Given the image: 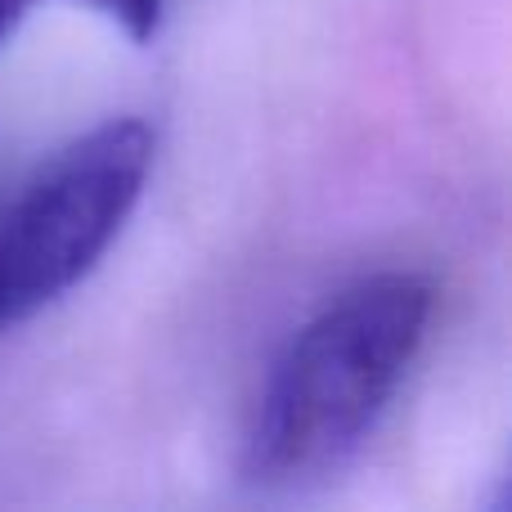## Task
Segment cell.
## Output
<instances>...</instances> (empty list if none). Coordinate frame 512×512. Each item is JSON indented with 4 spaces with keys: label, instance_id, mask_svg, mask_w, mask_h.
Returning <instances> with one entry per match:
<instances>
[{
    "label": "cell",
    "instance_id": "3957f363",
    "mask_svg": "<svg viewBox=\"0 0 512 512\" xmlns=\"http://www.w3.org/2000/svg\"><path fill=\"white\" fill-rule=\"evenodd\" d=\"M86 5H95L99 14H108L131 41H149L162 23L167 0H86Z\"/></svg>",
    "mask_w": 512,
    "mask_h": 512
},
{
    "label": "cell",
    "instance_id": "7a4b0ae2",
    "mask_svg": "<svg viewBox=\"0 0 512 512\" xmlns=\"http://www.w3.org/2000/svg\"><path fill=\"white\" fill-rule=\"evenodd\" d=\"M149 167L153 131L140 117H113L27 176L0 180V333L95 270L140 203Z\"/></svg>",
    "mask_w": 512,
    "mask_h": 512
},
{
    "label": "cell",
    "instance_id": "6da1fadb",
    "mask_svg": "<svg viewBox=\"0 0 512 512\" xmlns=\"http://www.w3.org/2000/svg\"><path fill=\"white\" fill-rule=\"evenodd\" d=\"M436 288L414 270L351 283L279 351L248 427V477L310 486L360 454L414 369Z\"/></svg>",
    "mask_w": 512,
    "mask_h": 512
},
{
    "label": "cell",
    "instance_id": "277c9868",
    "mask_svg": "<svg viewBox=\"0 0 512 512\" xmlns=\"http://www.w3.org/2000/svg\"><path fill=\"white\" fill-rule=\"evenodd\" d=\"M27 5H32V0H0V41L18 27V18L27 14Z\"/></svg>",
    "mask_w": 512,
    "mask_h": 512
}]
</instances>
